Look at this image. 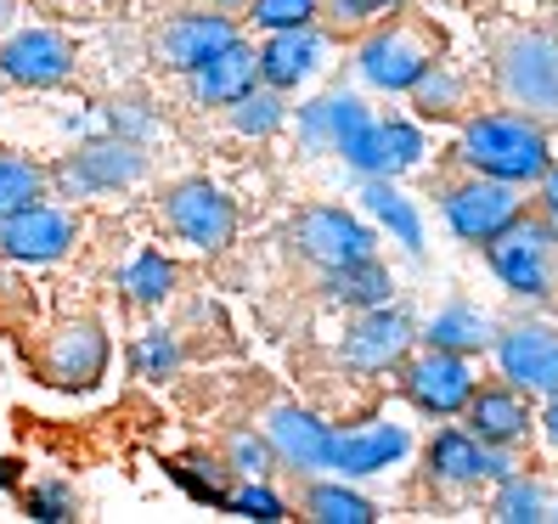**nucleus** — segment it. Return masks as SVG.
Wrapping results in <instances>:
<instances>
[{
	"label": "nucleus",
	"mask_w": 558,
	"mask_h": 524,
	"mask_svg": "<svg viewBox=\"0 0 558 524\" xmlns=\"http://www.w3.org/2000/svg\"><path fill=\"white\" fill-rule=\"evenodd\" d=\"M463 158L490 181L524 186V181H542L547 170V136L531 113H485L463 130Z\"/></svg>",
	"instance_id": "obj_1"
},
{
	"label": "nucleus",
	"mask_w": 558,
	"mask_h": 524,
	"mask_svg": "<svg viewBox=\"0 0 558 524\" xmlns=\"http://www.w3.org/2000/svg\"><path fill=\"white\" fill-rule=\"evenodd\" d=\"M497 80L519 113L558 119V40L553 35H513L502 46Z\"/></svg>",
	"instance_id": "obj_2"
},
{
	"label": "nucleus",
	"mask_w": 558,
	"mask_h": 524,
	"mask_svg": "<svg viewBox=\"0 0 558 524\" xmlns=\"http://www.w3.org/2000/svg\"><path fill=\"white\" fill-rule=\"evenodd\" d=\"M163 220L175 226V237H181V243L204 248V254L226 248V243H232V232H238V209H232V198H226L220 186H209V181H186V186H175L170 198H163Z\"/></svg>",
	"instance_id": "obj_3"
},
{
	"label": "nucleus",
	"mask_w": 558,
	"mask_h": 524,
	"mask_svg": "<svg viewBox=\"0 0 558 524\" xmlns=\"http://www.w3.org/2000/svg\"><path fill=\"white\" fill-rule=\"evenodd\" d=\"M490 271H497L513 293H542L553 288V271H547V254H553V226H536V220H513L502 237H490Z\"/></svg>",
	"instance_id": "obj_4"
},
{
	"label": "nucleus",
	"mask_w": 558,
	"mask_h": 524,
	"mask_svg": "<svg viewBox=\"0 0 558 524\" xmlns=\"http://www.w3.org/2000/svg\"><path fill=\"white\" fill-rule=\"evenodd\" d=\"M446 220L463 243H490L519 220V192L508 181H490V175H480L469 186H451L446 192Z\"/></svg>",
	"instance_id": "obj_5"
},
{
	"label": "nucleus",
	"mask_w": 558,
	"mask_h": 524,
	"mask_svg": "<svg viewBox=\"0 0 558 524\" xmlns=\"http://www.w3.org/2000/svg\"><path fill=\"white\" fill-rule=\"evenodd\" d=\"M40 373L57 389H90L108 373V333L96 321H62L40 350Z\"/></svg>",
	"instance_id": "obj_6"
},
{
	"label": "nucleus",
	"mask_w": 558,
	"mask_h": 524,
	"mask_svg": "<svg viewBox=\"0 0 558 524\" xmlns=\"http://www.w3.org/2000/svg\"><path fill=\"white\" fill-rule=\"evenodd\" d=\"M0 74L23 90H51L74 74V46L57 28H23L0 46Z\"/></svg>",
	"instance_id": "obj_7"
},
{
	"label": "nucleus",
	"mask_w": 558,
	"mask_h": 524,
	"mask_svg": "<svg viewBox=\"0 0 558 524\" xmlns=\"http://www.w3.org/2000/svg\"><path fill=\"white\" fill-rule=\"evenodd\" d=\"M74 248V215H62L51 204H28L17 215L0 220V254L23 259V266H51Z\"/></svg>",
	"instance_id": "obj_8"
},
{
	"label": "nucleus",
	"mask_w": 558,
	"mask_h": 524,
	"mask_svg": "<svg viewBox=\"0 0 558 524\" xmlns=\"http://www.w3.org/2000/svg\"><path fill=\"white\" fill-rule=\"evenodd\" d=\"M293 243L327 271H339V266H350V259L373 254L367 226H361L355 215H344V209H327V204H316V209H305L300 220H293Z\"/></svg>",
	"instance_id": "obj_9"
},
{
	"label": "nucleus",
	"mask_w": 558,
	"mask_h": 524,
	"mask_svg": "<svg viewBox=\"0 0 558 524\" xmlns=\"http://www.w3.org/2000/svg\"><path fill=\"white\" fill-rule=\"evenodd\" d=\"M497 362L519 389H542V395H558V333L553 327H513V333L497 339Z\"/></svg>",
	"instance_id": "obj_10"
},
{
	"label": "nucleus",
	"mask_w": 558,
	"mask_h": 524,
	"mask_svg": "<svg viewBox=\"0 0 558 524\" xmlns=\"http://www.w3.org/2000/svg\"><path fill=\"white\" fill-rule=\"evenodd\" d=\"M407 389H412V401L423 412H435V417H451V412H463L469 395H474V378H469V362L463 355H451V350H429L423 362L407 367Z\"/></svg>",
	"instance_id": "obj_11"
},
{
	"label": "nucleus",
	"mask_w": 558,
	"mask_h": 524,
	"mask_svg": "<svg viewBox=\"0 0 558 524\" xmlns=\"http://www.w3.org/2000/svg\"><path fill=\"white\" fill-rule=\"evenodd\" d=\"M429 69H435V57L423 51V40H412L407 28H389V35H373L361 46V74L378 90H412Z\"/></svg>",
	"instance_id": "obj_12"
},
{
	"label": "nucleus",
	"mask_w": 558,
	"mask_h": 524,
	"mask_svg": "<svg viewBox=\"0 0 558 524\" xmlns=\"http://www.w3.org/2000/svg\"><path fill=\"white\" fill-rule=\"evenodd\" d=\"M232 40H238L232 17H220V12H186V17H175V23H163L158 57L170 62V69L192 74L198 62H209L220 46H232Z\"/></svg>",
	"instance_id": "obj_13"
},
{
	"label": "nucleus",
	"mask_w": 558,
	"mask_h": 524,
	"mask_svg": "<svg viewBox=\"0 0 558 524\" xmlns=\"http://www.w3.org/2000/svg\"><path fill=\"white\" fill-rule=\"evenodd\" d=\"M266 440L288 468H327L333 463V429L300 406H277L266 423Z\"/></svg>",
	"instance_id": "obj_14"
},
{
	"label": "nucleus",
	"mask_w": 558,
	"mask_h": 524,
	"mask_svg": "<svg viewBox=\"0 0 558 524\" xmlns=\"http://www.w3.org/2000/svg\"><path fill=\"white\" fill-rule=\"evenodd\" d=\"M147 170L142 153L130 147V142H90L80 147L69 163H62V186L69 192H108V186H124V181H136Z\"/></svg>",
	"instance_id": "obj_15"
},
{
	"label": "nucleus",
	"mask_w": 558,
	"mask_h": 524,
	"mask_svg": "<svg viewBox=\"0 0 558 524\" xmlns=\"http://www.w3.org/2000/svg\"><path fill=\"white\" fill-rule=\"evenodd\" d=\"M407 339H412V321L401 310L378 305V310H367L355 321V333H344V362L361 367V373H384L389 362H401Z\"/></svg>",
	"instance_id": "obj_16"
},
{
	"label": "nucleus",
	"mask_w": 558,
	"mask_h": 524,
	"mask_svg": "<svg viewBox=\"0 0 558 524\" xmlns=\"http://www.w3.org/2000/svg\"><path fill=\"white\" fill-rule=\"evenodd\" d=\"M254 80H259L254 51L243 40H232V46H220L209 62L192 69V96L209 102V108H232V102H243V96L254 90Z\"/></svg>",
	"instance_id": "obj_17"
},
{
	"label": "nucleus",
	"mask_w": 558,
	"mask_h": 524,
	"mask_svg": "<svg viewBox=\"0 0 558 524\" xmlns=\"http://www.w3.org/2000/svg\"><path fill=\"white\" fill-rule=\"evenodd\" d=\"M429 468L440 479H508L513 463L502 456V446H485L463 429H440L429 446Z\"/></svg>",
	"instance_id": "obj_18"
},
{
	"label": "nucleus",
	"mask_w": 558,
	"mask_h": 524,
	"mask_svg": "<svg viewBox=\"0 0 558 524\" xmlns=\"http://www.w3.org/2000/svg\"><path fill=\"white\" fill-rule=\"evenodd\" d=\"M316 57H322V40L311 35V28H277V35L254 51V62H259V80H266L271 90H288V85L311 80Z\"/></svg>",
	"instance_id": "obj_19"
},
{
	"label": "nucleus",
	"mask_w": 558,
	"mask_h": 524,
	"mask_svg": "<svg viewBox=\"0 0 558 524\" xmlns=\"http://www.w3.org/2000/svg\"><path fill=\"white\" fill-rule=\"evenodd\" d=\"M401 451H407V429H396V423H373V429H355V435H333V463L327 468L361 479V474L389 468Z\"/></svg>",
	"instance_id": "obj_20"
},
{
	"label": "nucleus",
	"mask_w": 558,
	"mask_h": 524,
	"mask_svg": "<svg viewBox=\"0 0 558 524\" xmlns=\"http://www.w3.org/2000/svg\"><path fill=\"white\" fill-rule=\"evenodd\" d=\"M524 423H531V412H524L513 389H480V395H469V435L485 446H513L524 435Z\"/></svg>",
	"instance_id": "obj_21"
},
{
	"label": "nucleus",
	"mask_w": 558,
	"mask_h": 524,
	"mask_svg": "<svg viewBox=\"0 0 558 524\" xmlns=\"http://www.w3.org/2000/svg\"><path fill=\"white\" fill-rule=\"evenodd\" d=\"M327 293H333L339 305H355V310H378L389 305V271L378 266V259H350V266H339L333 277H327Z\"/></svg>",
	"instance_id": "obj_22"
},
{
	"label": "nucleus",
	"mask_w": 558,
	"mask_h": 524,
	"mask_svg": "<svg viewBox=\"0 0 558 524\" xmlns=\"http://www.w3.org/2000/svg\"><path fill=\"white\" fill-rule=\"evenodd\" d=\"M361 119H367V108H361L355 96H322V102H311V108L300 113V130H305L311 147H333V153H339V142L350 136Z\"/></svg>",
	"instance_id": "obj_23"
},
{
	"label": "nucleus",
	"mask_w": 558,
	"mask_h": 524,
	"mask_svg": "<svg viewBox=\"0 0 558 524\" xmlns=\"http://www.w3.org/2000/svg\"><path fill=\"white\" fill-rule=\"evenodd\" d=\"M429 344H435V350H451V355L485 350V344H490V321H485L480 310H469V305H451V310H440V316H435Z\"/></svg>",
	"instance_id": "obj_24"
},
{
	"label": "nucleus",
	"mask_w": 558,
	"mask_h": 524,
	"mask_svg": "<svg viewBox=\"0 0 558 524\" xmlns=\"http://www.w3.org/2000/svg\"><path fill=\"white\" fill-rule=\"evenodd\" d=\"M40 198H46V170H40V163L0 153V220L28 209V204H40Z\"/></svg>",
	"instance_id": "obj_25"
},
{
	"label": "nucleus",
	"mask_w": 558,
	"mask_h": 524,
	"mask_svg": "<svg viewBox=\"0 0 558 524\" xmlns=\"http://www.w3.org/2000/svg\"><path fill=\"white\" fill-rule=\"evenodd\" d=\"M361 198H367V209H373V215H378V220H384L389 232H396V237H401V243H407L412 254H423V220L412 215V204L401 198L396 186H389V181H378V175H373V186L361 192Z\"/></svg>",
	"instance_id": "obj_26"
},
{
	"label": "nucleus",
	"mask_w": 558,
	"mask_h": 524,
	"mask_svg": "<svg viewBox=\"0 0 558 524\" xmlns=\"http://www.w3.org/2000/svg\"><path fill=\"white\" fill-rule=\"evenodd\" d=\"M119 288H124V293H130V300H136V305H158L163 293L175 288V266H170V259H163V254H136V259H130V266H124Z\"/></svg>",
	"instance_id": "obj_27"
},
{
	"label": "nucleus",
	"mask_w": 558,
	"mask_h": 524,
	"mask_svg": "<svg viewBox=\"0 0 558 524\" xmlns=\"http://www.w3.org/2000/svg\"><path fill=\"white\" fill-rule=\"evenodd\" d=\"M305 508H311V519H322V524H373V519H378L373 502L355 497V490H344V485H316L311 497H305Z\"/></svg>",
	"instance_id": "obj_28"
},
{
	"label": "nucleus",
	"mask_w": 558,
	"mask_h": 524,
	"mask_svg": "<svg viewBox=\"0 0 558 524\" xmlns=\"http://www.w3.org/2000/svg\"><path fill=\"white\" fill-rule=\"evenodd\" d=\"M417 158H423V136H417L407 119L378 124V170L373 175H401V170H412Z\"/></svg>",
	"instance_id": "obj_29"
},
{
	"label": "nucleus",
	"mask_w": 558,
	"mask_h": 524,
	"mask_svg": "<svg viewBox=\"0 0 558 524\" xmlns=\"http://www.w3.org/2000/svg\"><path fill=\"white\" fill-rule=\"evenodd\" d=\"M497 519H508V524H536L542 519V485H531V479H502V497H497Z\"/></svg>",
	"instance_id": "obj_30"
},
{
	"label": "nucleus",
	"mask_w": 558,
	"mask_h": 524,
	"mask_svg": "<svg viewBox=\"0 0 558 524\" xmlns=\"http://www.w3.org/2000/svg\"><path fill=\"white\" fill-rule=\"evenodd\" d=\"M175 362H181V350H175V339H170V333H147V339H136V350H130V367H136L142 378H163V373H175Z\"/></svg>",
	"instance_id": "obj_31"
},
{
	"label": "nucleus",
	"mask_w": 558,
	"mask_h": 524,
	"mask_svg": "<svg viewBox=\"0 0 558 524\" xmlns=\"http://www.w3.org/2000/svg\"><path fill=\"white\" fill-rule=\"evenodd\" d=\"M316 7L322 0H254V23L259 28H311V17H316Z\"/></svg>",
	"instance_id": "obj_32"
},
{
	"label": "nucleus",
	"mask_w": 558,
	"mask_h": 524,
	"mask_svg": "<svg viewBox=\"0 0 558 524\" xmlns=\"http://www.w3.org/2000/svg\"><path fill=\"white\" fill-rule=\"evenodd\" d=\"M226 456H232V468H238L243 479H266L271 463H277L271 440H259V435H232V440H226Z\"/></svg>",
	"instance_id": "obj_33"
},
{
	"label": "nucleus",
	"mask_w": 558,
	"mask_h": 524,
	"mask_svg": "<svg viewBox=\"0 0 558 524\" xmlns=\"http://www.w3.org/2000/svg\"><path fill=\"white\" fill-rule=\"evenodd\" d=\"M238 108V130H243V136H271V130L282 124V102H277V96H266V90H248L243 96V102H232Z\"/></svg>",
	"instance_id": "obj_34"
},
{
	"label": "nucleus",
	"mask_w": 558,
	"mask_h": 524,
	"mask_svg": "<svg viewBox=\"0 0 558 524\" xmlns=\"http://www.w3.org/2000/svg\"><path fill=\"white\" fill-rule=\"evenodd\" d=\"M339 153H344V163H355L361 175H373L378 170V119H361L350 136L339 142Z\"/></svg>",
	"instance_id": "obj_35"
},
{
	"label": "nucleus",
	"mask_w": 558,
	"mask_h": 524,
	"mask_svg": "<svg viewBox=\"0 0 558 524\" xmlns=\"http://www.w3.org/2000/svg\"><path fill=\"white\" fill-rule=\"evenodd\" d=\"M226 508H232V513H243V519H288V508L271 497V490L266 485H259V479H248V490H238V497H220Z\"/></svg>",
	"instance_id": "obj_36"
},
{
	"label": "nucleus",
	"mask_w": 558,
	"mask_h": 524,
	"mask_svg": "<svg viewBox=\"0 0 558 524\" xmlns=\"http://www.w3.org/2000/svg\"><path fill=\"white\" fill-rule=\"evenodd\" d=\"M28 519H74V490L69 485H35L23 497Z\"/></svg>",
	"instance_id": "obj_37"
},
{
	"label": "nucleus",
	"mask_w": 558,
	"mask_h": 524,
	"mask_svg": "<svg viewBox=\"0 0 558 524\" xmlns=\"http://www.w3.org/2000/svg\"><path fill=\"white\" fill-rule=\"evenodd\" d=\"M412 90H417V102H423V113H446V108L457 102V80H451V74H440V62H435V69L423 74V80H417Z\"/></svg>",
	"instance_id": "obj_38"
},
{
	"label": "nucleus",
	"mask_w": 558,
	"mask_h": 524,
	"mask_svg": "<svg viewBox=\"0 0 558 524\" xmlns=\"http://www.w3.org/2000/svg\"><path fill=\"white\" fill-rule=\"evenodd\" d=\"M389 7H401V0H333V17L339 23H367V17H378Z\"/></svg>",
	"instance_id": "obj_39"
},
{
	"label": "nucleus",
	"mask_w": 558,
	"mask_h": 524,
	"mask_svg": "<svg viewBox=\"0 0 558 524\" xmlns=\"http://www.w3.org/2000/svg\"><path fill=\"white\" fill-rule=\"evenodd\" d=\"M542 204H547V220L558 232V170H542Z\"/></svg>",
	"instance_id": "obj_40"
},
{
	"label": "nucleus",
	"mask_w": 558,
	"mask_h": 524,
	"mask_svg": "<svg viewBox=\"0 0 558 524\" xmlns=\"http://www.w3.org/2000/svg\"><path fill=\"white\" fill-rule=\"evenodd\" d=\"M12 479H17V463H0V490H7Z\"/></svg>",
	"instance_id": "obj_41"
},
{
	"label": "nucleus",
	"mask_w": 558,
	"mask_h": 524,
	"mask_svg": "<svg viewBox=\"0 0 558 524\" xmlns=\"http://www.w3.org/2000/svg\"><path fill=\"white\" fill-rule=\"evenodd\" d=\"M547 435L558 440V401H553V412H547Z\"/></svg>",
	"instance_id": "obj_42"
},
{
	"label": "nucleus",
	"mask_w": 558,
	"mask_h": 524,
	"mask_svg": "<svg viewBox=\"0 0 558 524\" xmlns=\"http://www.w3.org/2000/svg\"><path fill=\"white\" fill-rule=\"evenodd\" d=\"M12 17V0H0V23H7Z\"/></svg>",
	"instance_id": "obj_43"
},
{
	"label": "nucleus",
	"mask_w": 558,
	"mask_h": 524,
	"mask_svg": "<svg viewBox=\"0 0 558 524\" xmlns=\"http://www.w3.org/2000/svg\"><path fill=\"white\" fill-rule=\"evenodd\" d=\"M215 7H238V0H215Z\"/></svg>",
	"instance_id": "obj_44"
},
{
	"label": "nucleus",
	"mask_w": 558,
	"mask_h": 524,
	"mask_svg": "<svg viewBox=\"0 0 558 524\" xmlns=\"http://www.w3.org/2000/svg\"><path fill=\"white\" fill-rule=\"evenodd\" d=\"M0 293H7V282H0Z\"/></svg>",
	"instance_id": "obj_45"
}]
</instances>
